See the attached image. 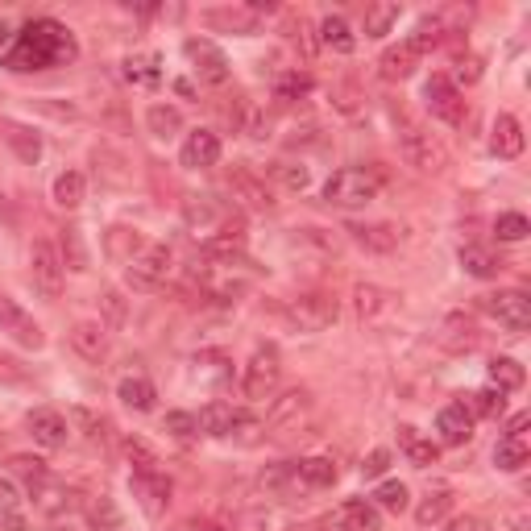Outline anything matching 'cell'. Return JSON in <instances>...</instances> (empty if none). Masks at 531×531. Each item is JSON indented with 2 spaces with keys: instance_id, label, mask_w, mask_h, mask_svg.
I'll return each mask as SVG.
<instances>
[{
  "instance_id": "1",
  "label": "cell",
  "mask_w": 531,
  "mask_h": 531,
  "mask_svg": "<svg viewBox=\"0 0 531 531\" xmlns=\"http://www.w3.org/2000/svg\"><path fill=\"white\" fill-rule=\"evenodd\" d=\"M75 59H79V46H75V34L63 21L30 17L13 34V46L5 50L0 67H9V71H50V67H63V63H75Z\"/></svg>"
},
{
  "instance_id": "2",
  "label": "cell",
  "mask_w": 531,
  "mask_h": 531,
  "mask_svg": "<svg viewBox=\"0 0 531 531\" xmlns=\"http://www.w3.org/2000/svg\"><path fill=\"white\" fill-rule=\"evenodd\" d=\"M187 278L195 287H200V295L216 299V303H233L241 299L249 287H254V266L245 262V254L237 258H212V254H200L191 266H187Z\"/></svg>"
},
{
  "instance_id": "3",
  "label": "cell",
  "mask_w": 531,
  "mask_h": 531,
  "mask_svg": "<svg viewBox=\"0 0 531 531\" xmlns=\"http://www.w3.org/2000/svg\"><path fill=\"white\" fill-rule=\"evenodd\" d=\"M399 146H403V158L415 166L419 175H444V171H449V166H453V154H449V146H444L432 129L415 125V121H407V125H403V133H399Z\"/></svg>"
},
{
  "instance_id": "4",
  "label": "cell",
  "mask_w": 531,
  "mask_h": 531,
  "mask_svg": "<svg viewBox=\"0 0 531 531\" xmlns=\"http://www.w3.org/2000/svg\"><path fill=\"white\" fill-rule=\"evenodd\" d=\"M278 382H283V353H278V345H258L254 357L245 361L241 395L249 403H266V399H274Z\"/></svg>"
},
{
  "instance_id": "5",
  "label": "cell",
  "mask_w": 531,
  "mask_h": 531,
  "mask_svg": "<svg viewBox=\"0 0 531 531\" xmlns=\"http://www.w3.org/2000/svg\"><path fill=\"white\" fill-rule=\"evenodd\" d=\"M378 187L382 183L370 166H345L324 183V200L332 208H366L370 200H378Z\"/></svg>"
},
{
  "instance_id": "6",
  "label": "cell",
  "mask_w": 531,
  "mask_h": 531,
  "mask_svg": "<svg viewBox=\"0 0 531 531\" xmlns=\"http://www.w3.org/2000/svg\"><path fill=\"white\" fill-rule=\"evenodd\" d=\"M337 316H341L337 295H324V291H307V295L287 303V320L299 332H324V328L337 324Z\"/></svg>"
},
{
  "instance_id": "7",
  "label": "cell",
  "mask_w": 531,
  "mask_h": 531,
  "mask_svg": "<svg viewBox=\"0 0 531 531\" xmlns=\"http://www.w3.org/2000/svg\"><path fill=\"white\" fill-rule=\"evenodd\" d=\"M225 187L233 195V208H241V212H274V191L266 187V179L258 171H249V166H229Z\"/></svg>"
},
{
  "instance_id": "8",
  "label": "cell",
  "mask_w": 531,
  "mask_h": 531,
  "mask_svg": "<svg viewBox=\"0 0 531 531\" xmlns=\"http://www.w3.org/2000/svg\"><path fill=\"white\" fill-rule=\"evenodd\" d=\"M424 104H428V113H432L436 121L453 125V129H461V125L469 121L465 96H461V88H457L449 75H432V79L424 83Z\"/></svg>"
},
{
  "instance_id": "9",
  "label": "cell",
  "mask_w": 531,
  "mask_h": 531,
  "mask_svg": "<svg viewBox=\"0 0 531 531\" xmlns=\"http://www.w3.org/2000/svg\"><path fill=\"white\" fill-rule=\"evenodd\" d=\"M353 307H357V320L366 324V328H382L399 316V307H403V295L399 291H386L378 283H361L353 291Z\"/></svg>"
},
{
  "instance_id": "10",
  "label": "cell",
  "mask_w": 531,
  "mask_h": 531,
  "mask_svg": "<svg viewBox=\"0 0 531 531\" xmlns=\"http://www.w3.org/2000/svg\"><path fill=\"white\" fill-rule=\"evenodd\" d=\"M30 278H34V287L42 291V299H59L63 295L67 266L59 258V245H50V241H34L30 245Z\"/></svg>"
},
{
  "instance_id": "11",
  "label": "cell",
  "mask_w": 531,
  "mask_h": 531,
  "mask_svg": "<svg viewBox=\"0 0 531 531\" xmlns=\"http://www.w3.org/2000/svg\"><path fill=\"white\" fill-rule=\"evenodd\" d=\"M478 312H486L502 328L523 332L531 324V299L523 291H490V295H478Z\"/></svg>"
},
{
  "instance_id": "12",
  "label": "cell",
  "mask_w": 531,
  "mask_h": 531,
  "mask_svg": "<svg viewBox=\"0 0 531 531\" xmlns=\"http://www.w3.org/2000/svg\"><path fill=\"white\" fill-rule=\"evenodd\" d=\"M171 274V245H146L142 254L129 262V287L133 291H158Z\"/></svg>"
},
{
  "instance_id": "13",
  "label": "cell",
  "mask_w": 531,
  "mask_h": 531,
  "mask_svg": "<svg viewBox=\"0 0 531 531\" xmlns=\"http://www.w3.org/2000/svg\"><path fill=\"white\" fill-rule=\"evenodd\" d=\"M183 54H187L191 71L200 75V83H212V88H220V83L229 79V59H225V50H220L216 42H208V38H187L183 42Z\"/></svg>"
},
{
  "instance_id": "14",
  "label": "cell",
  "mask_w": 531,
  "mask_h": 531,
  "mask_svg": "<svg viewBox=\"0 0 531 531\" xmlns=\"http://www.w3.org/2000/svg\"><path fill=\"white\" fill-rule=\"evenodd\" d=\"M0 332H9V337L25 349H42L46 345V332L42 324L25 312V307L13 299V295H0Z\"/></svg>"
},
{
  "instance_id": "15",
  "label": "cell",
  "mask_w": 531,
  "mask_h": 531,
  "mask_svg": "<svg viewBox=\"0 0 531 531\" xmlns=\"http://www.w3.org/2000/svg\"><path fill=\"white\" fill-rule=\"evenodd\" d=\"M195 424H200V432H204V436H220V440H225V436H237L241 428H258L254 419H249L241 407L220 403V399H212L200 415H195Z\"/></svg>"
},
{
  "instance_id": "16",
  "label": "cell",
  "mask_w": 531,
  "mask_h": 531,
  "mask_svg": "<svg viewBox=\"0 0 531 531\" xmlns=\"http://www.w3.org/2000/svg\"><path fill=\"white\" fill-rule=\"evenodd\" d=\"M133 494H137V502H142V511H146L150 519H162L166 507H171L175 482L166 478V469H162V473H133Z\"/></svg>"
},
{
  "instance_id": "17",
  "label": "cell",
  "mask_w": 531,
  "mask_h": 531,
  "mask_svg": "<svg viewBox=\"0 0 531 531\" xmlns=\"http://www.w3.org/2000/svg\"><path fill=\"white\" fill-rule=\"evenodd\" d=\"M25 428H30L34 444H42V449H63V444L71 440V424H67V415L63 411H54V407H38L25 415Z\"/></svg>"
},
{
  "instance_id": "18",
  "label": "cell",
  "mask_w": 531,
  "mask_h": 531,
  "mask_svg": "<svg viewBox=\"0 0 531 531\" xmlns=\"http://www.w3.org/2000/svg\"><path fill=\"white\" fill-rule=\"evenodd\" d=\"M324 527L328 531H382V519H378V507L370 498H349L328 515Z\"/></svg>"
},
{
  "instance_id": "19",
  "label": "cell",
  "mask_w": 531,
  "mask_h": 531,
  "mask_svg": "<svg viewBox=\"0 0 531 531\" xmlns=\"http://www.w3.org/2000/svg\"><path fill=\"white\" fill-rule=\"evenodd\" d=\"M71 349L83 357V361H104L108 349H113V332H108L104 320H79L71 328Z\"/></svg>"
},
{
  "instance_id": "20",
  "label": "cell",
  "mask_w": 531,
  "mask_h": 531,
  "mask_svg": "<svg viewBox=\"0 0 531 531\" xmlns=\"http://www.w3.org/2000/svg\"><path fill=\"white\" fill-rule=\"evenodd\" d=\"M179 162L187 171H208V166L220 162V137L212 129H191L183 137V150H179Z\"/></svg>"
},
{
  "instance_id": "21",
  "label": "cell",
  "mask_w": 531,
  "mask_h": 531,
  "mask_svg": "<svg viewBox=\"0 0 531 531\" xmlns=\"http://www.w3.org/2000/svg\"><path fill=\"white\" fill-rule=\"evenodd\" d=\"M436 436L440 444H449V449H461V444L473 440V415L465 403H449V407H440L436 415Z\"/></svg>"
},
{
  "instance_id": "22",
  "label": "cell",
  "mask_w": 531,
  "mask_h": 531,
  "mask_svg": "<svg viewBox=\"0 0 531 531\" xmlns=\"http://www.w3.org/2000/svg\"><path fill=\"white\" fill-rule=\"evenodd\" d=\"M478 328H473V320L465 312H453V316H444V324L436 328V345L444 353H469V349H478Z\"/></svg>"
},
{
  "instance_id": "23",
  "label": "cell",
  "mask_w": 531,
  "mask_h": 531,
  "mask_svg": "<svg viewBox=\"0 0 531 531\" xmlns=\"http://www.w3.org/2000/svg\"><path fill=\"white\" fill-rule=\"evenodd\" d=\"M312 415V395H307V390H287L283 399H274V407H270V419L266 424L274 428V432H283V428H299L303 419Z\"/></svg>"
},
{
  "instance_id": "24",
  "label": "cell",
  "mask_w": 531,
  "mask_h": 531,
  "mask_svg": "<svg viewBox=\"0 0 531 531\" xmlns=\"http://www.w3.org/2000/svg\"><path fill=\"white\" fill-rule=\"evenodd\" d=\"M295 465V478H299V486H303V494L307 490H328V486H337V465H332L328 457H303V461H291Z\"/></svg>"
},
{
  "instance_id": "25",
  "label": "cell",
  "mask_w": 531,
  "mask_h": 531,
  "mask_svg": "<svg viewBox=\"0 0 531 531\" xmlns=\"http://www.w3.org/2000/svg\"><path fill=\"white\" fill-rule=\"evenodd\" d=\"M490 150L498 158H519L523 154V125L511 113H498L494 129H490Z\"/></svg>"
},
{
  "instance_id": "26",
  "label": "cell",
  "mask_w": 531,
  "mask_h": 531,
  "mask_svg": "<svg viewBox=\"0 0 531 531\" xmlns=\"http://www.w3.org/2000/svg\"><path fill=\"white\" fill-rule=\"evenodd\" d=\"M142 249H146V237L137 233V229H129V225H113V229L104 233V254L113 258V262L129 266L137 254H142Z\"/></svg>"
},
{
  "instance_id": "27",
  "label": "cell",
  "mask_w": 531,
  "mask_h": 531,
  "mask_svg": "<svg viewBox=\"0 0 531 531\" xmlns=\"http://www.w3.org/2000/svg\"><path fill=\"white\" fill-rule=\"evenodd\" d=\"M399 449H403V457H407L415 469H428V465H436V457H440L436 444H432L424 432H419V428H411V424L399 428Z\"/></svg>"
},
{
  "instance_id": "28",
  "label": "cell",
  "mask_w": 531,
  "mask_h": 531,
  "mask_svg": "<svg viewBox=\"0 0 531 531\" xmlns=\"http://www.w3.org/2000/svg\"><path fill=\"white\" fill-rule=\"evenodd\" d=\"M0 527H5V531H30V519H25V498H21V490L9 478H0Z\"/></svg>"
},
{
  "instance_id": "29",
  "label": "cell",
  "mask_w": 531,
  "mask_h": 531,
  "mask_svg": "<svg viewBox=\"0 0 531 531\" xmlns=\"http://www.w3.org/2000/svg\"><path fill=\"white\" fill-rule=\"evenodd\" d=\"M449 511H453V490H449V486H436V490H428L424 498H419L415 523H419V527H436V523L449 519Z\"/></svg>"
},
{
  "instance_id": "30",
  "label": "cell",
  "mask_w": 531,
  "mask_h": 531,
  "mask_svg": "<svg viewBox=\"0 0 531 531\" xmlns=\"http://www.w3.org/2000/svg\"><path fill=\"white\" fill-rule=\"evenodd\" d=\"M349 233L361 249H374V254H395L399 249V229L395 225H349Z\"/></svg>"
},
{
  "instance_id": "31",
  "label": "cell",
  "mask_w": 531,
  "mask_h": 531,
  "mask_svg": "<svg viewBox=\"0 0 531 531\" xmlns=\"http://www.w3.org/2000/svg\"><path fill=\"white\" fill-rule=\"evenodd\" d=\"M204 21L212 25V30H233V34H254L258 30V13H249L245 5H237V9H208L204 13Z\"/></svg>"
},
{
  "instance_id": "32",
  "label": "cell",
  "mask_w": 531,
  "mask_h": 531,
  "mask_svg": "<svg viewBox=\"0 0 531 531\" xmlns=\"http://www.w3.org/2000/svg\"><path fill=\"white\" fill-rule=\"evenodd\" d=\"M444 34H449V30H444V17H419V21H415V30H411V38H407L403 46L415 54V59H424V54H428L432 46L444 42Z\"/></svg>"
},
{
  "instance_id": "33",
  "label": "cell",
  "mask_w": 531,
  "mask_h": 531,
  "mask_svg": "<svg viewBox=\"0 0 531 531\" xmlns=\"http://www.w3.org/2000/svg\"><path fill=\"white\" fill-rule=\"evenodd\" d=\"M457 262L469 278H498V270H502V258H494L486 245H461Z\"/></svg>"
},
{
  "instance_id": "34",
  "label": "cell",
  "mask_w": 531,
  "mask_h": 531,
  "mask_svg": "<svg viewBox=\"0 0 531 531\" xmlns=\"http://www.w3.org/2000/svg\"><path fill=\"white\" fill-rule=\"evenodd\" d=\"M415 67H419V59H415L407 46H390V50H382V59H378V71H382V79H390V83L411 79Z\"/></svg>"
},
{
  "instance_id": "35",
  "label": "cell",
  "mask_w": 531,
  "mask_h": 531,
  "mask_svg": "<svg viewBox=\"0 0 531 531\" xmlns=\"http://www.w3.org/2000/svg\"><path fill=\"white\" fill-rule=\"evenodd\" d=\"M527 457H531L527 436H502V440L494 444V465H498L502 473H519V469L527 465Z\"/></svg>"
},
{
  "instance_id": "36",
  "label": "cell",
  "mask_w": 531,
  "mask_h": 531,
  "mask_svg": "<svg viewBox=\"0 0 531 531\" xmlns=\"http://www.w3.org/2000/svg\"><path fill=\"white\" fill-rule=\"evenodd\" d=\"M83 515H88L92 531H113L121 523V511L113 507L108 494H83Z\"/></svg>"
},
{
  "instance_id": "37",
  "label": "cell",
  "mask_w": 531,
  "mask_h": 531,
  "mask_svg": "<svg viewBox=\"0 0 531 531\" xmlns=\"http://www.w3.org/2000/svg\"><path fill=\"white\" fill-rule=\"evenodd\" d=\"M117 399H121L125 407H133V411H154L158 390H154L150 378H125V382L117 386Z\"/></svg>"
},
{
  "instance_id": "38",
  "label": "cell",
  "mask_w": 531,
  "mask_h": 531,
  "mask_svg": "<svg viewBox=\"0 0 531 531\" xmlns=\"http://www.w3.org/2000/svg\"><path fill=\"white\" fill-rule=\"evenodd\" d=\"M83 195H88V179H83L79 171H63L59 179H54V204L75 212L83 204Z\"/></svg>"
},
{
  "instance_id": "39",
  "label": "cell",
  "mask_w": 531,
  "mask_h": 531,
  "mask_svg": "<svg viewBox=\"0 0 531 531\" xmlns=\"http://www.w3.org/2000/svg\"><path fill=\"white\" fill-rule=\"evenodd\" d=\"M320 42L332 46L337 54H353V46H357V38H353V30H349V21H345L341 13H332V17L320 21Z\"/></svg>"
},
{
  "instance_id": "40",
  "label": "cell",
  "mask_w": 531,
  "mask_h": 531,
  "mask_svg": "<svg viewBox=\"0 0 531 531\" xmlns=\"http://www.w3.org/2000/svg\"><path fill=\"white\" fill-rule=\"evenodd\" d=\"M121 449H125V461H129L133 473H162V457L150 449L142 436H125Z\"/></svg>"
},
{
  "instance_id": "41",
  "label": "cell",
  "mask_w": 531,
  "mask_h": 531,
  "mask_svg": "<svg viewBox=\"0 0 531 531\" xmlns=\"http://www.w3.org/2000/svg\"><path fill=\"white\" fill-rule=\"evenodd\" d=\"M399 13L403 9L395 5V0H378V5H370L366 9V38H386L399 25Z\"/></svg>"
},
{
  "instance_id": "42",
  "label": "cell",
  "mask_w": 531,
  "mask_h": 531,
  "mask_svg": "<svg viewBox=\"0 0 531 531\" xmlns=\"http://www.w3.org/2000/svg\"><path fill=\"white\" fill-rule=\"evenodd\" d=\"M527 382V374H523V366L515 357H494L490 361V386L494 390H502V395H511V390H519Z\"/></svg>"
},
{
  "instance_id": "43",
  "label": "cell",
  "mask_w": 531,
  "mask_h": 531,
  "mask_svg": "<svg viewBox=\"0 0 531 531\" xmlns=\"http://www.w3.org/2000/svg\"><path fill=\"white\" fill-rule=\"evenodd\" d=\"M125 79L133 83V88H154L158 83V54H129L125 59Z\"/></svg>"
},
{
  "instance_id": "44",
  "label": "cell",
  "mask_w": 531,
  "mask_h": 531,
  "mask_svg": "<svg viewBox=\"0 0 531 531\" xmlns=\"http://www.w3.org/2000/svg\"><path fill=\"white\" fill-rule=\"evenodd\" d=\"M146 125H150L154 137H162V142H166V137H175L183 129V113H179L175 104H154L150 113H146Z\"/></svg>"
},
{
  "instance_id": "45",
  "label": "cell",
  "mask_w": 531,
  "mask_h": 531,
  "mask_svg": "<svg viewBox=\"0 0 531 531\" xmlns=\"http://www.w3.org/2000/svg\"><path fill=\"white\" fill-rule=\"evenodd\" d=\"M5 137H9V146L17 150V158H21V162H30V166H34V162L42 158V137H38L34 129L9 125V133H5Z\"/></svg>"
},
{
  "instance_id": "46",
  "label": "cell",
  "mask_w": 531,
  "mask_h": 531,
  "mask_svg": "<svg viewBox=\"0 0 531 531\" xmlns=\"http://www.w3.org/2000/svg\"><path fill=\"white\" fill-rule=\"evenodd\" d=\"M59 258L67 270H88V245H83V233L79 229H63V249H59Z\"/></svg>"
},
{
  "instance_id": "47",
  "label": "cell",
  "mask_w": 531,
  "mask_h": 531,
  "mask_svg": "<svg viewBox=\"0 0 531 531\" xmlns=\"http://www.w3.org/2000/svg\"><path fill=\"white\" fill-rule=\"evenodd\" d=\"M9 469H13V473H17V478L25 482V490H34V486H42V482L50 478V469H46V461H38V457H25V453L9 457Z\"/></svg>"
},
{
  "instance_id": "48",
  "label": "cell",
  "mask_w": 531,
  "mask_h": 531,
  "mask_svg": "<svg viewBox=\"0 0 531 531\" xmlns=\"http://www.w3.org/2000/svg\"><path fill=\"white\" fill-rule=\"evenodd\" d=\"M307 92H312V75H303V71H287L283 79H278V88H274V100H283V104H295V100H303Z\"/></svg>"
},
{
  "instance_id": "49",
  "label": "cell",
  "mask_w": 531,
  "mask_h": 531,
  "mask_svg": "<svg viewBox=\"0 0 531 531\" xmlns=\"http://www.w3.org/2000/svg\"><path fill=\"white\" fill-rule=\"evenodd\" d=\"M502 411H507V395H502V390H494V386L478 390V395L469 399V415H486V419H498Z\"/></svg>"
},
{
  "instance_id": "50",
  "label": "cell",
  "mask_w": 531,
  "mask_h": 531,
  "mask_svg": "<svg viewBox=\"0 0 531 531\" xmlns=\"http://www.w3.org/2000/svg\"><path fill=\"white\" fill-rule=\"evenodd\" d=\"M407 486L403 482H382L378 490H374V502H378V507L382 511H390V515H403L407 511Z\"/></svg>"
},
{
  "instance_id": "51",
  "label": "cell",
  "mask_w": 531,
  "mask_h": 531,
  "mask_svg": "<svg viewBox=\"0 0 531 531\" xmlns=\"http://www.w3.org/2000/svg\"><path fill=\"white\" fill-rule=\"evenodd\" d=\"M287 38L299 46V54H303V59H312V54H316V46H320V42L312 38V21H307L303 13L287 21Z\"/></svg>"
},
{
  "instance_id": "52",
  "label": "cell",
  "mask_w": 531,
  "mask_h": 531,
  "mask_svg": "<svg viewBox=\"0 0 531 531\" xmlns=\"http://www.w3.org/2000/svg\"><path fill=\"white\" fill-rule=\"evenodd\" d=\"M162 432H171L175 440H195V436H200V424H195L191 411H166Z\"/></svg>"
},
{
  "instance_id": "53",
  "label": "cell",
  "mask_w": 531,
  "mask_h": 531,
  "mask_svg": "<svg viewBox=\"0 0 531 531\" xmlns=\"http://www.w3.org/2000/svg\"><path fill=\"white\" fill-rule=\"evenodd\" d=\"M494 233H498V241H523V237L531 233V225H527L523 212H502V216L494 220Z\"/></svg>"
},
{
  "instance_id": "54",
  "label": "cell",
  "mask_w": 531,
  "mask_h": 531,
  "mask_svg": "<svg viewBox=\"0 0 531 531\" xmlns=\"http://www.w3.org/2000/svg\"><path fill=\"white\" fill-rule=\"evenodd\" d=\"M270 175L283 183V187H291V191H303L307 187V171H303V166H295V162H274Z\"/></svg>"
},
{
  "instance_id": "55",
  "label": "cell",
  "mask_w": 531,
  "mask_h": 531,
  "mask_svg": "<svg viewBox=\"0 0 531 531\" xmlns=\"http://www.w3.org/2000/svg\"><path fill=\"white\" fill-rule=\"evenodd\" d=\"M482 79V59H478V54H465V59L457 63V88H461V83H465V88H469V83H478Z\"/></svg>"
},
{
  "instance_id": "56",
  "label": "cell",
  "mask_w": 531,
  "mask_h": 531,
  "mask_svg": "<svg viewBox=\"0 0 531 531\" xmlns=\"http://www.w3.org/2000/svg\"><path fill=\"white\" fill-rule=\"evenodd\" d=\"M100 307H104L108 324H125V299H121L117 291H104V295H100Z\"/></svg>"
},
{
  "instance_id": "57",
  "label": "cell",
  "mask_w": 531,
  "mask_h": 531,
  "mask_svg": "<svg viewBox=\"0 0 531 531\" xmlns=\"http://www.w3.org/2000/svg\"><path fill=\"white\" fill-rule=\"evenodd\" d=\"M386 469H390V453L386 449H374L366 461H361V478H382Z\"/></svg>"
},
{
  "instance_id": "58",
  "label": "cell",
  "mask_w": 531,
  "mask_h": 531,
  "mask_svg": "<svg viewBox=\"0 0 531 531\" xmlns=\"http://www.w3.org/2000/svg\"><path fill=\"white\" fill-rule=\"evenodd\" d=\"M75 419H79V424H83V428H88V436H92V440H96V436H104V428H108V424H104V419H96L92 411H83V407L75 411Z\"/></svg>"
},
{
  "instance_id": "59",
  "label": "cell",
  "mask_w": 531,
  "mask_h": 531,
  "mask_svg": "<svg viewBox=\"0 0 531 531\" xmlns=\"http://www.w3.org/2000/svg\"><path fill=\"white\" fill-rule=\"evenodd\" d=\"M449 531H490V527H486L478 515H461V519L449 523Z\"/></svg>"
},
{
  "instance_id": "60",
  "label": "cell",
  "mask_w": 531,
  "mask_h": 531,
  "mask_svg": "<svg viewBox=\"0 0 531 531\" xmlns=\"http://www.w3.org/2000/svg\"><path fill=\"white\" fill-rule=\"evenodd\" d=\"M527 424H531V415L527 411H519L511 424H507V436H527Z\"/></svg>"
},
{
  "instance_id": "61",
  "label": "cell",
  "mask_w": 531,
  "mask_h": 531,
  "mask_svg": "<svg viewBox=\"0 0 531 531\" xmlns=\"http://www.w3.org/2000/svg\"><path fill=\"white\" fill-rule=\"evenodd\" d=\"M191 531H225V527L212 523V519H195V523H191Z\"/></svg>"
}]
</instances>
